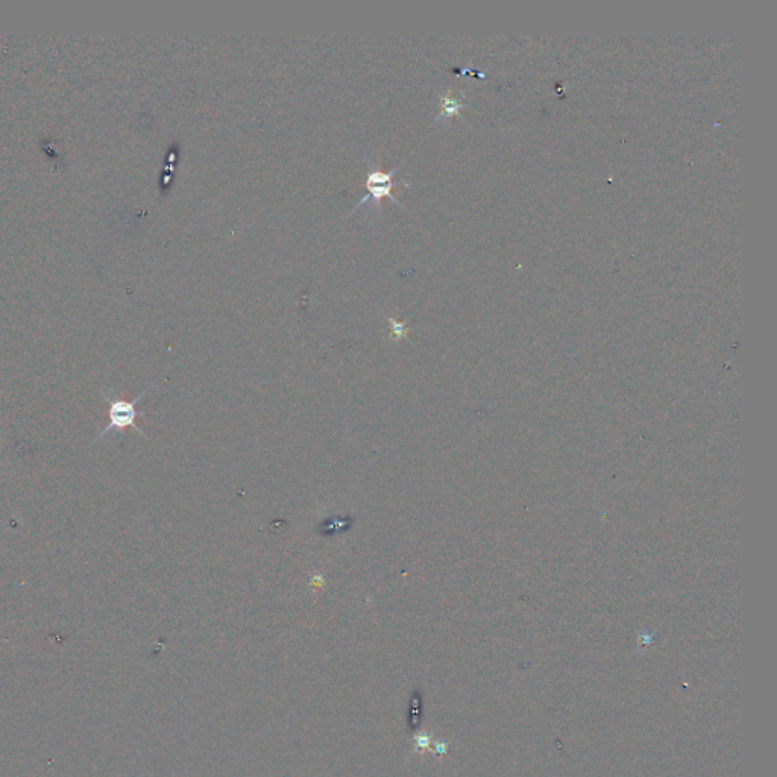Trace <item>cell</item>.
<instances>
[{
  "instance_id": "1",
  "label": "cell",
  "mask_w": 777,
  "mask_h": 777,
  "mask_svg": "<svg viewBox=\"0 0 777 777\" xmlns=\"http://www.w3.org/2000/svg\"><path fill=\"white\" fill-rule=\"evenodd\" d=\"M366 166H368V180H366V189H368V195H366L362 201L357 202L356 207L353 208L351 213H354V211L362 208L366 202L371 201V213L375 214V216L378 218V216L381 214L380 202L383 198L392 199V201H394L398 207H403L401 202L398 201L394 195H392V189H394V187H410L406 181L392 180V177H394L395 172H397L398 167H400V164L395 166L394 169L389 170V172H383V170L377 169V167H375V163L371 160V158H366Z\"/></svg>"
},
{
  "instance_id": "2",
  "label": "cell",
  "mask_w": 777,
  "mask_h": 777,
  "mask_svg": "<svg viewBox=\"0 0 777 777\" xmlns=\"http://www.w3.org/2000/svg\"><path fill=\"white\" fill-rule=\"evenodd\" d=\"M149 389H151V387H148L142 395H139V397L133 401H125L122 400V398L114 397V395L102 391V397H104V400L108 403V418H110V422H108L104 431L99 433L95 444L96 442L101 441V439H104L105 436L110 435V433H123L126 428H134L140 436H146L145 431L136 424L139 416L146 415V412L137 409V403L148 394Z\"/></svg>"
},
{
  "instance_id": "3",
  "label": "cell",
  "mask_w": 777,
  "mask_h": 777,
  "mask_svg": "<svg viewBox=\"0 0 777 777\" xmlns=\"http://www.w3.org/2000/svg\"><path fill=\"white\" fill-rule=\"evenodd\" d=\"M465 93H454L448 90L447 93L441 96L439 102H441V113L436 117L435 123L442 122V120H450L451 117L459 116L460 110L466 107Z\"/></svg>"
},
{
  "instance_id": "4",
  "label": "cell",
  "mask_w": 777,
  "mask_h": 777,
  "mask_svg": "<svg viewBox=\"0 0 777 777\" xmlns=\"http://www.w3.org/2000/svg\"><path fill=\"white\" fill-rule=\"evenodd\" d=\"M389 325H391L392 339L407 337V321L400 322L395 318H389Z\"/></svg>"
}]
</instances>
